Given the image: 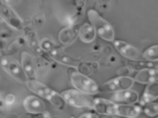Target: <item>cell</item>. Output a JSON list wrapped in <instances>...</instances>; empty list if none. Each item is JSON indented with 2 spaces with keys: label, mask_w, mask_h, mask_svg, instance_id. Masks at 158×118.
<instances>
[{
  "label": "cell",
  "mask_w": 158,
  "mask_h": 118,
  "mask_svg": "<svg viewBox=\"0 0 158 118\" xmlns=\"http://www.w3.org/2000/svg\"><path fill=\"white\" fill-rule=\"evenodd\" d=\"M26 87L33 93L39 96L50 102L57 109L62 110L64 109L65 103L60 94L52 90L42 83L34 80H27L25 83Z\"/></svg>",
  "instance_id": "cell-1"
},
{
  "label": "cell",
  "mask_w": 158,
  "mask_h": 118,
  "mask_svg": "<svg viewBox=\"0 0 158 118\" xmlns=\"http://www.w3.org/2000/svg\"><path fill=\"white\" fill-rule=\"evenodd\" d=\"M87 14L90 25L93 27L96 34L104 40L113 42L114 40L115 34L111 24L104 19L95 10L90 9Z\"/></svg>",
  "instance_id": "cell-2"
},
{
  "label": "cell",
  "mask_w": 158,
  "mask_h": 118,
  "mask_svg": "<svg viewBox=\"0 0 158 118\" xmlns=\"http://www.w3.org/2000/svg\"><path fill=\"white\" fill-rule=\"evenodd\" d=\"M71 81L77 90L86 95H94L99 92V86L92 79L81 72L71 68L69 71Z\"/></svg>",
  "instance_id": "cell-3"
},
{
  "label": "cell",
  "mask_w": 158,
  "mask_h": 118,
  "mask_svg": "<svg viewBox=\"0 0 158 118\" xmlns=\"http://www.w3.org/2000/svg\"><path fill=\"white\" fill-rule=\"evenodd\" d=\"M64 103L75 108L93 109V100L88 95L81 93L77 90H67L60 94Z\"/></svg>",
  "instance_id": "cell-4"
},
{
  "label": "cell",
  "mask_w": 158,
  "mask_h": 118,
  "mask_svg": "<svg viewBox=\"0 0 158 118\" xmlns=\"http://www.w3.org/2000/svg\"><path fill=\"white\" fill-rule=\"evenodd\" d=\"M134 79L129 76H120L106 81L99 87V91L114 93L116 92L129 90L134 84Z\"/></svg>",
  "instance_id": "cell-5"
},
{
  "label": "cell",
  "mask_w": 158,
  "mask_h": 118,
  "mask_svg": "<svg viewBox=\"0 0 158 118\" xmlns=\"http://www.w3.org/2000/svg\"><path fill=\"white\" fill-rule=\"evenodd\" d=\"M52 58L62 65L68 66L71 68L77 69L79 66L80 65L81 61L78 59L74 58L71 55H68L64 52V51L62 48H56L52 49L49 52Z\"/></svg>",
  "instance_id": "cell-6"
},
{
  "label": "cell",
  "mask_w": 158,
  "mask_h": 118,
  "mask_svg": "<svg viewBox=\"0 0 158 118\" xmlns=\"http://www.w3.org/2000/svg\"><path fill=\"white\" fill-rule=\"evenodd\" d=\"M110 100L116 104H135L139 100V94L131 89L116 92L110 95Z\"/></svg>",
  "instance_id": "cell-7"
},
{
  "label": "cell",
  "mask_w": 158,
  "mask_h": 118,
  "mask_svg": "<svg viewBox=\"0 0 158 118\" xmlns=\"http://www.w3.org/2000/svg\"><path fill=\"white\" fill-rule=\"evenodd\" d=\"M116 105L114 102L103 98H96L93 100V109L103 116H116Z\"/></svg>",
  "instance_id": "cell-8"
},
{
  "label": "cell",
  "mask_w": 158,
  "mask_h": 118,
  "mask_svg": "<svg viewBox=\"0 0 158 118\" xmlns=\"http://www.w3.org/2000/svg\"><path fill=\"white\" fill-rule=\"evenodd\" d=\"M1 64L8 74H10L19 81L24 83L27 81V76L23 68L15 60L10 58H4L2 60Z\"/></svg>",
  "instance_id": "cell-9"
},
{
  "label": "cell",
  "mask_w": 158,
  "mask_h": 118,
  "mask_svg": "<svg viewBox=\"0 0 158 118\" xmlns=\"http://www.w3.org/2000/svg\"><path fill=\"white\" fill-rule=\"evenodd\" d=\"M113 44L119 53H121L125 58L131 60V61H137L140 59V51L137 48L131 44L119 40H114Z\"/></svg>",
  "instance_id": "cell-10"
},
{
  "label": "cell",
  "mask_w": 158,
  "mask_h": 118,
  "mask_svg": "<svg viewBox=\"0 0 158 118\" xmlns=\"http://www.w3.org/2000/svg\"><path fill=\"white\" fill-rule=\"evenodd\" d=\"M133 79L134 81L144 85L157 82L158 79L157 68H144L140 70Z\"/></svg>",
  "instance_id": "cell-11"
},
{
  "label": "cell",
  "mask_w": 158,
  "mask_h": 118,
  "mask_svg": "<svg viewBox=\"0 0 158 118\" xmlns=\"http://www.w3.org/2000/svg\"><path fill=\"white\" fill-rule=\"evenodd\" d=\"M142 113V107L137 104H117L116 116L126 118H135Z\"/></svg>",
  "instance_id": "cell-12"
},
{
  "label": "cell",
  "mask_w": 158,
  "mask_h": 118,
  "mask_svg": "<svg viewBox=\"0 0 158 118\" xmlns=\"http://www.w3.org/2000/svg\"><path fill=\"white\" fill-rule=\"evenodd\" d=\"M23 107L29 113H45V105L43 101L34 96H30L23 101Z\"/></svg>",
  "instance_id": "cell-13"
},
{
  "label": "cell",
  "mask_w": 158,
  "mask_h": 118,
  "mask_svg": "<svg viewBox=\"0 0 158 118\" xmlns=\"http://www.w3.org/2000/svg\"><path fill=\"white\" fill-rule=\"evenodd\" d=\"M158 98V83L155 82L147 85L143 95L139 98L140 107H143L151 102H153Z\"/></svg>",
  "instance_id": "cell-14"
},
{
  "label": "cell",
  "mask_w": 158,
  "mask_h": 118,
  "mask_svg": "<svg viewBox=\"0 0 158 118\" xmlns=\"http://www.w3.org/2000/svg\"><path fill=\"white\" fill-rule=\"evenodd\" d=\"M21 63L22 68L30 80H34L36 76V68L34 61L30 54L23 51L21 53Z\"/></svg>",
  "instance_id": "cell-15"
},
{
  "label": "cell",
  "mask_w": 158,
  "mask_h": 118,
  "mask_svg": "<svg viewBox=\"0 0 158 118\" xmlns=\"http://www.w3.org/2000/svg\"><path fill=\"white\" fill-rule=\"evenodd\" d=\"M78 36V29L73 27H66L60 31L59 41L64 45H69L76 40Z\"/></svg>",
  "instance_id": "cell-16"
},
{
  "label": "cell",
  "mask_w": 158,
  "mask_h": 118,
  "mask_svg": "<svg viewBox=\"0 0 158 118\" xmlns=\"http://www.w3.org/2000/svg\"><path fill=\"white\" fill-rule=\"evenodd\" d=\"M96 31L90 23H85L78 29V36L84 43H93L96 38Z\"/></svg>",
  "instance_id": "cell-17"
},
{
  "label": "cell",
  "mask_w": 158,
  "mask_h": 118,
  "mask_svg": "<svg viewBox=\"0 0 158 118\" xmlns=\"http://www.w3.org/2000/svg\"><path fill=\"white\" fill-rule=\"evenodd\" d=\"M2 13L6 18V20L8 21V23L11 25H12L14 27L17 29L21 28L22 25L20 19L17 17V16L8 7L4 6L2 8Z\"/></svg>",
  "instance_id": "cell-18"
},
{
  "label": "cell",
  "mask_w": 158,
  "mask_h": 118,
  "mask_svg": "<svg viewBox=\"0 0 158 118\" xmlns=\"http://www.w3.org/2000/svg\"><path fill=\"white\" fill-rule=\"evenodd\" d=\"M143 58L149 62H157L158 61V46L153 45L148 47L142 54Z\"/></svg>",
  "instance_id": "cell-19"
},
{
  "label": "cell",
  "mask_w": 158,
  "mask_h": 118,
  "mask_svg": "<svg viewBox=\"0 0 158 118\" xmlns=\"http://www.w3.org/2000/svg\"><path fill=\"white\" fill-rule=\"evenodd\" d=\"M142 111L148 117H156L158 114V104L153 101L145 104L143 106V109L142 108Z\"/></svg>",
  "instance_id": "cell-20"
},
{
  "label": "cell",
  "mask_w": 158,
  "mask_h": 118,
  "mask_svg": "<svg viewBox=\"0 0 158 118\" xmlns=\"http://www.w3.org/2000/svg\"><path fill=\"white\" fill-rule=\"evenodd\" d=\"M17 118H51L49 113L46 112L43 113H29L23 114L17 116Z\"/></svg>",
  "instance_id": "cell-21"
},
{
  "label": "cell",
  "mask_w": 158,
  "mask_h": 118,
  "mask_svg": "<svg viewBox=\"0 0 158 118\" xmlns=\"http://www.w3.org/2000/svg\"><path fill=\"white\" fill-rule=\"evenodd\" d=\"M43 41V42L40 44V46L43 48V49L47 51L50 52L52 49H53L55 48V47H53V43L50 40H45Z\"/></svg>",
  "instance_id": "cell-22"
},
{
  "label": "cell",
  "mask_w": 158,
  "mask_h": 118,
  "mask_svg": "<svg viewBox=\"0 0 158 118\" xmlns=\"http://www.w3.org/2000/svg\"><path fill=\"white\" fill-rule=\"evenodd\" d=\"M77 118H99L96 113L88 112L81 114V116H79Z\"/></svg>",
  "instance_id": "cell-23"
},
{
  "label": "cell",
  "mask_w": 158,
  "mask_h": 118,
  "mask_svg": "<svg viewBox=\"0 0 158 118\" xmlns=\"http://www.w3.org/2000/svg\"><path fill=\"white\" fill-rule=\"evenodd\" d=\"M15 102L14 95L9 94L6 98V103L7 104H12Z\"/></svg>",
  "instance_id": "cell-24"
},
{
  "label": "cell",
  "mask_w": 158,
  "mask_h": 118,
  "mask_svg": "<svg viewBox=\"0 0 158 118\" xmlns=\"http://www.w3.org/2000/svg\"><path fill=\"white\" fill-rule=\"evenodd\" d=\"M156 118H157V117H156Z\"/></svg>",
  "instance_id": "cell-25"
}]
</instances>
